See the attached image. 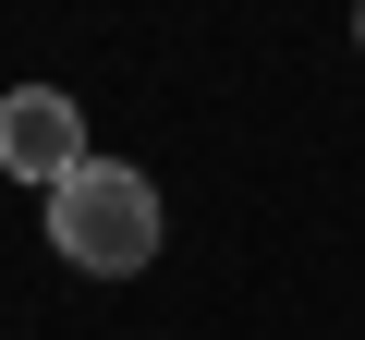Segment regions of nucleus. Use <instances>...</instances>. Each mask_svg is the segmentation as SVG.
Masks as SVG:
<instances>
[{"label": "nucleus", "instance_id": "1", "mask_svg": "<svg viewBox=\"0 0 365 340\" xmlns=\"http://www.w3.org/2000/svg\"><path fill=\"white\" fill-rule=\"evenodd\" d=\"M49 243H61L86 280L146 267V255H158V183H146V170H122V158H86L73 183L49 195Z\"/></svg>", "mask_w": 365, "mask_h": 340}, {"label": "nucleus", "instance_id": "2", "mask_svg": "<svg viewBox=\"0 0 365 340\" xmlns=\"http://www.w3.org/2000/svg\"><path fill=\"white\" fill-rule=\"evenodd\" d=\"M0 170H25V183H73L86 170V110L61 97V85H13L0 97Z\"/></svg>", "mask_w": 365, "mask_h": 340}]
</instances>
